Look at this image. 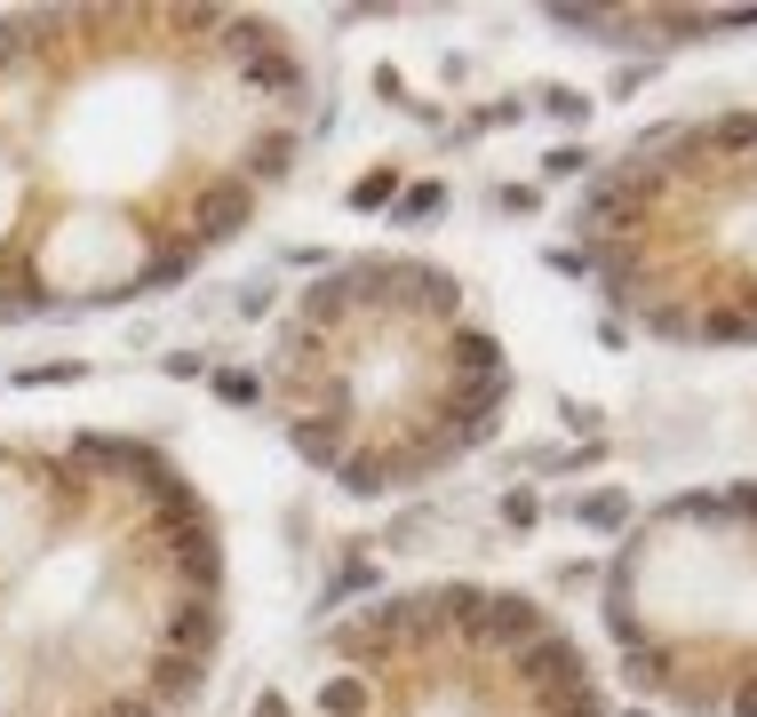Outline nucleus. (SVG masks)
I'll list each match as a JSON object with an SVG mask.
<instances>
[{"mask_svg":"<svg viewBox=\"0 0 757 717\" xmlns=\"http://www.w3.org/2000/svg\"><path fill=\"white\" fill-rule=\"evenodd\" d=\"M320 73L256 9L0 17V327L192 280L295 176Z\"/></svg>","mask_w":757,"mask_h":717,"instance_id":"f257e3e1","label":"nucleus"},{"mask_svg":"<svg viewBox=\"0 0 757 717\" xmlns=\"http://www.w3.org/2000/svg\"><path fill=\"white\" fill-rule=\"evenodd\" d=\"M224 598V526L167 447L0 431V717H184Z\"/></svg>","mask_w":757,"mask_h":717,"instance_id":"f03ea898","label":"nucleus"},{"mask_svg":"<svg viewBox=\"0 0 757 717\" xmlns=\"http://www.w3.org/2000/svg\"><path fill=\"white\" fill-rule=\"evenodd\" d=\"M263 406L343 495H415L510 415V351L446 263L352 256L280 312Z\"/></svg>","mask_w":757,"mask_h":717,"instance_id":"7ed1b4c3","label":"nucleus"},{"mask_svg":"<svg viewBox=\"0 0 757 717\" xmlns=\"http://www.w3.org/2000/svg\"><path fill=\"white\" fill-rule=\"evenodd\" d=\"M574 263L623 327L678 351L757 344V112L630 135L574 199Z\"/></svg>","mask_w":757,"mask_h":717,"instance_id":"20e7f679","label":"nucleus"},{"mask_svg":"<svg viewBox=\"0 0 757 717\" xmlns=\"http://www.w3.org/2000/svg\"><path fill=\"white\" fill-rule=\"evenodd\" d=\"M248 717H606V694L527 590L415 583L335 613Z\"/></svg>","mask_w":757,"mask_h":717,"instance_id":"39448f33","label":"nucleus"},{"mask_svg":"<svg viewBox=\"0 0 757 717\" xmlns=\"http://www.w3.org/2000/svg\"><path fill=\"white\" fill-rule=\"evenodd\" d=\"M623 677L678 717H757V478L678 487L606 558Z\"/></svg>","mask_w":757,"mask_h":717,"instance_id":"423d86ee","label":"nucleus"}]
</instances>
